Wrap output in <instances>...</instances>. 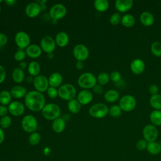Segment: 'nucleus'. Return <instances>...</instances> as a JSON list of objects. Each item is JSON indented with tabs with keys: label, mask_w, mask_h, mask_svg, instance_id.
I'll return each mask as SVG.
<instances>
[{
	"label": "nucleus",
	"mask_w": 161,
	"mask_h": 161,
	"mask_svg": "<svg viewBox=\"0 0 161 161\" xmlns=\"http://www.w3.org/2000/svg\"><path fill=\"white\" fill-rule=\"evenodd\" d=\"M65 121L62 118H58L54 119L52 124V128L53 130L57 133H60L64 131L65 128Z\"/></svg>",
	"instance_id": "nucleus-23"
},
{
	"label": "nucleus",
	"mask_w": 161,
	"mask_h": 161,
	"mask_svg": "<svg viewBox=\"0 0 161 161\" xmlns=\"http://www.w3.org/2000/svg\"><path fill=\"white\" fill-rule=\"evenodd\" d=\"M89 113L94 118H103L109 113V109L105 104L96 103L89 108Z\"/></svg>",
	"instance_id": "nucleus-5"
},
{
	"label": "nucleus",
	"mask_w": 161,
	"mask_h": 161,
	"mask_svg": "<svg viewBox=\"0 0 161 161\" xmlns=\"http://www.w3.org/2000/svg\"><path fill=\"white\" fill-rule=\"evenodd\" d=\"M53 52L52 53H47V57L48 58H50V59H52V58H53Z\"/></svg>",
	"instance_id": "nucleus-56"
},
{
	"label": "nucleus",
	"mask_w": 161,
	"mask_h": 161,
	"mask_svg": "<svg viewBox=\"0 0 161 161\" xmlns=\"http://www.w3.org/2000/svg\"><path fill=\"white\" fill-rule=\"evenodd\" d=\"M150 120L153 125H161V110H153L150 114Z\"/></svg>",
	"instance_id": "nucleus-29"
},
{
	"label": "nucleus",
	"mask_w": 161,
	"mask_h": 161,
	"mask_svg": "<svg viewBox=\"0 0 161 161\" xmlns=\"http://www.w3.org/2000/svg\"><path fill=\"white\" fill-rule=\"evenodd\" d=\"M14 41L19 49L26 48L30 43V37L29 35L25 31H18L15 36Z\"/></svg>",
	"instance_id": "nucleus-12"
},
{
	"label": "nucleus",
	"mask_w": 161,
	"mask_h": 161,
	"mask_svg": "<svg viewBox=\"0 0 161 161\" xmlns=\"http://www.w3.org/2000/svg\"><path fill=\"white\" fill-rule=\"evenodd\" d=\"M26 66H27V64H26V63L25 62H24V61L21 62L20 64H19V68L21 69L22 70L25 69L26 67Z\"/></svg>",
	"instance_id": "nucleus-53"
},
{
	"label": "nucleus",
	"mask_w": 161,
	"mask_h": 161,
	"mask_svg": "<svg viewBox=\"0 0 161 161\" xmlns=\"http://www.w3.org/2000/svg\"><path fill=\"white\" fill-rule=\"evenodd\" d=\"M40 65L36 61H31L28 65V71L29 74L32 77H36L39 75L40 72Z\"/></svg>",
	"instance_id": "nucleus-27"
},
{
	"label": "nucleus",
	"mask_w": 161,
	"mask_h": 161,
	"mask_svg": "<svg viewBox=\"0 0 161 161\" xmlns=\"http://www.w3.org/2000/svg\"><path fill=\"white\" fill-rule=\"evenodd\" d=\"M12 78L16 83H21L25 78V73L23 70L19 67L14 69L12 72Z\"/></svg>",
	"instance_id": "nucleus-28"
},
{
	"label": "nucleus",
	"mask_w": 161,
	"mask_h": 161,
	"mask_svg": "<svg viewBox=\"0 0 161 161\" xmlns=\"http://www.w3.org/2000/svg\"><path fill=\"white\" fill-rule=\"evenodd\" d=\"M41 139V136L38 132L31 133L28 137V142L31 145H36L39 143Z\"/></svg>",
	"instance_id": "nucleus-36"
},
{
	"label": "nucleus",
	"mask_w": 161,
	"mask_h": 161,
	"mask_svg": "<svg viewBox=\"0 0 161 161\" xmlns=\"http://www.w3.org/2000/svg\"><path fill=\"white\" fill-rule=\"evenodd\" d=\"M27 92L26 89L21 86H14L11 88L10 91L12 97L16 99H20L25 97Z\"/></svg>",
	"instance_id": "nucleus-22"
},
{
	"label": "nucleus",
	"mask_w": 161,
	"mask_h": 161,
	"mask_svg": "<svg viewBox=\"0 0 161 161\" xmlns=\"http://www.w3.org/2000/svg\"><path fill=\"white\" fill-rule=\"evenodd\" d=\"M121 111L122 109H121V108L119 107V105H113L109 109V114L114 118L118 117L121 115Z\"/></svg>",
	"instance_id": "nucleus-39"
},
{
	"label": "nucleus",
	"mask_w": 161,
	"mask_h": 161,
	"mask_svg": "<svg viewBox=\"0 0 161 161\" xmlns=\"http://www.w3.org/2000/svg\"><path fill=\"white\" fill-rule=\"evenodd\" d=\"M19 161H25V160H19Z\"/></svg>",
	"instance_id": "nucleus-59"
},
{
	"label": "nucleus",
	"mask_w": 161,
	"mask_h": 161,
	"mask_svg": "<svg viewBox=\"0 0 161 161\" xmlns=\"http://www.w3.org/2000/svg\"><path fill=\"white\" fill-rule=\"evenodd\" d=\"M55 41L49 35L44 36L40 40V47L43 51L49 53H52L55 48Z\"/></svg>",
	"instance_id": "nucleus-13"
},
{
	"label": "nucleus",
	"mask_w": 161,
	"mask_h": 161,
	"mask_svg": "<svg viewBox=\"0 0 161 161\" xmlns=\"http://www.w3.org/2000/svg\"><path fill=\"white\" fill-rule=\"evenodd\" d=\"M2 2H3V1H2V0H0V3H2Z\"/></svg>",
	"instance_id": "nucleus-58"
},
{
	"label": "nucleus",
	"mask_w": 161,
	"mask_h": 161,
	"mask_svg": "<svg viewBox=\"0 0 161 161\" xmlns=\"http://www.w3.org/2000/svg\"><path fill=\"white\" fill-rule=\"evenodd\" d=\"M55 41L58 47H65L69 42V37L65 32L60 31L56 35Z\"/></svg>",
	"instance_id": "nucleus-21"
},
{
	"label": "nucleus",
	"mask_w": 161,
	"mask_h": 161,
	"mask_svg": "<svg viewBox=\"0 0 161 161\" xmlns=\"http://www.w3.org/2000/svg\"><path fill=\"white\" fill-rule=\"evenodd\" d=\"M75 67L78 70H81L84 68V63L82 61H77L75 64Z\"/></svg>",
	"instance_id": "nucleus-50"
},
{
	"label": "nucleus",
	"mask_w": 161,
	"mask_h": 161,
	"mask_svg": "<svg viewBox=\"0 0 161 161\" xmlns=\"http://www.w3.org/2000/svg\"><path fill=\"white\" fill-rule=\"evenodd\" d=\"M148 142L145 139H140L136 143V148L140 151L147 150Z\"/></svg>",
	"instance_id": "nucleus-42"
},
{
	"label": "nucleus",
	"mask_w": 161,
	"mask_h": 161,
	"mask_svg": "<svg viewBox=\"0 0 161 161\" xmlns=\"http://www.w3.org/2000/svg\"><path fill=\"white\" fill-rule=\"evenodd\" d=\"M154 19H155L153 15L149 11L143 12L140 16V20L141 23L146 26H151L153 23Z\"/></svg>",
	"instance_id": "nucleus-24"
},
{
	"label": "nucleus",
	"mask_w": 161,
	"mask_h": 161,
	"mask_svg": "<svg viewBox=\"0 0 161 161\" xmlns=\"http://www.w3.org/2000/svg\"><path fill=\"white\" fill-rule=\"evenodd\" d=\"M111 80L114 82H119L121 80V75L118 71H113L109 75Z\"/></svg>",
	"instance_id": "nucleus-43"
},
{
	"label": "nucleus",
	"mask_w": 161,
	"mask_h": 161,
	"mask_svg": "<svg viewBox=\"0 0 161 161\" xmlns=\"http://www.w3.org/2000/svg\"><path fill=\"white\" fill-rule=\"evenodd\" d=\"M41 11L40 6L36 2H32L28 4L25 8V13L29 18L36 17Z\"/></svg>",
	"instance_id": "nucleus-15"
},
{
	"label": "nucleus",
	"mask_w": 161,
	"mask_h": 161,
	"mask_svg": "<svg viewBox=\"0 0 161 161\" xmlns=\"http://www.w3.org/2000/svg\"><path fill=\"white\" fill-rule=\"evenodd\" d=\"M26 55L32 58L39 57L42 52V50L40 46L36 44L30 45L25 50Z\"/></svg>",
	"instance_id": "nucleus-19"
},
{
	"label": "nucleus",
	"mask_w": 161,
	"mask_h": 161,
	"mask_svg": "<svg viewBox=\"0 0 161 161\" xmlns=\"http://www.w3.org/2000/svg\"><path fill=\"white\" fill-rule=\"evenodd\" d=\"M150 104L156 110H161V94L152 95L150 98Z\"/></svg>",
	"instance_id": "nucleus-31"
},
{
	"label": "nucleus",
	"mask_w": 161,
	"mask_h": 161,
	"mask_svg": "<svg viewBox=\"0 0 161 161\" xmlns=\"http://www.w3.org/2000/svg\"><path fill=\"white\" fill-rule=\"evenodd\" d=\"M95 9L99 12H104L109 8V2L107 0H96L94 2Z\"/></svg>",
	"instance_id": "nucleus-32"
},
{
	"label": "nucleus",
	"mask_w": 161,
	"mask_h": 161,
	"mask_svg": "<svg viewBox=\"0 0 161 161\" xmlns=\"http://www.w3.org/2000/svg\"><path fill=\"white\" fill-rule=\"evenodd\" d=\"M104 98L108 103H114L119 98V93L115 89H109L104 93Z\"/></svg>",
	"instance_id": "nucleus-25"
},
{
	"label": "nucleus",
	"mask_w": 161,
	"mask_h": 161,
	"mask_svg": "<svg viewBox=\"0 0 161 161\" xmlns=\"http://www.w3.org/2000/svg\"><path fill=\"white\" fill-rule=\"evenodd\" d=\"M77 83L80 87L84 89H89L94 87L97 84V79L93 74L84 72L79 77Z\"/></svg>",
	"instance_id": "nucleus-3"
},
{
	"label": "nucleus",
	"mask_w": 161,
	"mask_h": 161,
	"mask_svg": "<svg viewBox=\"0 0 161 161\" xmlns=\"http://www.w3.org/2000/svg\"><path fill=\"white\" fill-rule=\"evenodd\" d=\"M36 3H38L40 6H42V5H43L45 4V3H47V1L45 0H41V1H36Z\"/></svg>",
	"instance_id": "nucleus-54"
},
{
	"label": "nucleus",
	"mask_w": 161,
	"mask_h": 161,
	"mask_svg": "<svg viewBox=\"0 0 161 161\" xmlns=\"http://www.w3.org/2000/svg\"><path fill=\"white\" fill-rule=\"evenodd\" d=\"M6 72L5 69L1 65H0V84L4 82L6 79Z\"/></svg>",
	"instance_id": "nucleus-46"
},
{
	"label": "nucleus",
	"mask_w": 161,
	"mask_h": 161,
	"mask_svg": "<svg viewBox=\"0 0 161 161\" xmlns=\"http://www.w3.org/2000/svg\"><path fill=\"white\" fill-rule=\"evenodd\" d=\"M92 89H93L94 92L96 94H102L103 92V91H104L103 87L101 85L99 84H96Z\"/></svg>",
	"instance_id": "nucleus-47"
},
{
	"label": "nucleus",
	"mask_w": 161,
	"mask_h": 161,
	"mask_svg": "<svg viewBox=\"0 0 161 161\" xmlns=\"http://www.w3.org/2000/svg\"><path fill=\"white\" fill-rule=\"evenodd\" d=\"M60 108L59 106L55 103H48L45 105L42 113L43 116L48 120H54L59 118L60 115Z\"/></svg>",
	"instance_id": "nucleus-2"
},
{
	"label": "nucleus",
	"mask_w": 161,
	"mask_h": 161,
	"mask_svg": "<svg viewBox=\"0 0 161 161\" xmlns=\"http://www.w3.org/2000/svg\"><path fill=\"white\" fill-rule=\"evenodd\" d=\"M122 25L126 27H131L135 23V17L131 14H125L121 18Z\"/></svg>",
	"instance_id": "nucleus-33"
},
{
	"label": "nucleus",
	"mask_w": 161,
	"mask_h": 161,
	"mask_svg": "<svg viewBox=\"0 0 161 161\" xmlns=\"http://www.w3.org/2000/svg\"><path fill=\"white\" fill-rule=\"evenodd\" d=\"M48 83L50 87H57L62 85L63 81L62 75L58 72H53L48 77Z\"/></svg>",
	"instance_id": "nucleus-20"
},
{
	"label": "nucleus",
	"mask_w": 161,
	"mask_h": 161,
	"mask_svg": "<svg viewBox=\"0 0 161 161\" xmlns=\"http://www.w3.org/2000/svg\"><path fill=\"white\" fill-rule=\"evenodd\" d=\"M26 52L23 49H19L14 55V58L18 62H22L26 57Z\"/></svg>",
	"instance_id": "nucleus-41"
},
{
	"label": "nucleus",
	"mask_w": 161,
	"mask_h": 161,
	"mask_svg": "<svg viewBox=\"0 0 161 161\" xmlns=\"http://www.w3.org/2000/svg\"><path fill=\"white\" fill-rule=\"evenodd\" d=\"M121 18L122 16L119 13H114L110 16L109 22L113 25H117L121 22Z\"/></svg>",
	"instance_id": "nucleus-40"
},
{
	"label": "nucleus",
	"mask_w": 161,
	"mask_h": 161,
	"mask_svg": "<svg viewBox=\"0 0 161 161\" xmlns=\"http://www.w3.org/2000/svg\"><path fill=\"white\" fill-rule=\"evenodd\" d=\"M67 13V8L62 4H55L53 5L50 11L49 14L53 20H58L64 18Z\"/></svg>",
	"instance_id": "nucleus-9"
},
{
	"label": "nucleus",
	"mask_w": 161,
	"mask_h": 161,
	"mask_svg": "<svg viewBox=\"0 0 161 161\" xmlns=\"http://www.w3.org/2000/svg\"><path fill=\"white\" fill-rule=\"evenodd\" d=\"M8 111V108L4 105H0V116L3 117L7 115Z\"/></svg>",
	"instance_id": "nucleus-49"
},
{
	"label": "nucleus",
	"mask_w": 161,
	"mask_h": 161,
	"mask_svg": "<svg viewBox=\"0 0 161 161\" xmlns=\"http://www.w3.org/2000/svg\"><path fill=\"white\" fill-rule=\"evenodd\" d=\"M4 2L8 6H13L16 4V1H15V0H5Z\"/></svg>",
	"instance_id": "nucleus-52"
},
{
	"label": "nucleus",
	"mask_w": 161,
	"mask_h": 161,
	"mask_svg": "<svg viewBox=\"0 0 161 161\" xmlns=\"http://www.w3.org/2000/svg\"><path fill=\"white\" fill-rule=\"evenodd\" d=\"M67 108L70 113L73 114H77L80 111L81 104L77 99H73L68 102Z\"/></svg>",
	"instance_id": "nucleus-30"
},
{
	"label": "nucleus",
	"mask_w": 161,
	"mask_h": 161,
	"mask_svg": "<svg viewBox=\"0 0 161 161\" xmlns=\"http://www.w3.org/2000/svg\"><path fill=\"white\" fill-rule=\"evenodd\" d=\"M149 90V92L152 95H155V94H157L158 92V87L157 86V85L156 84H152L149 86L148 88Z\"/></svg>",
	"instance_id": "nucleus-45"
},
{
	"label": "nucleus",
	"mask_w": 161,
	"mask_h": 161,
	"mask_svg": "<svg viewBox=\"0 0 161 161\" xmlns=\"http://www.w3.org/2000/svg\"><path fill=\"white\" fill-rule=\"evenodd\" d=\"M96 79H97V82L99 84L103 86L109 82L110 79V76L106 72H101L97 75Z\"/></svg>",
	"instance_id": "nucleus-35"
},
{
	"label": "nucleus",
	"mask_w": 161,
	"mask_h": 161,
	"mask_svg": "<svg viewBox=\"0 0 161 161\" xmlns=\"http://www.w3.org/2000/svg\"><path fill=\"white\" fill-rule=\"evenodd\" d=\"M26 81L28 82H33V77L32 76H29L26 78Z\"/></svg>",
	"instance_id": "nucleus-55"
},
{
	"label": "nucleus",
	"mask_w": 161,
	"mask_h": 161,
	"mask_svg": "<svg viewBox=\"0 0 161 161\" xmlns=\"http://www.w3.org/2000/svg\"><path fill=\"white\" fill-rule=\"evenodd\" d=\"M25 106L31 111L36 112L42 111L45 105V98L42 92L31 91L25 97Z\"/></svg>",
	"instance_id": "nucleus-1"
},
{
	"label": "nucleus",
	"mask_w": 161,
	"mask_h": 161,
	"mask_svg": "<svg viewBox=\"0 0 161 161\" xmlns=\"http://www.w3.org/2000/svg\"><path fill=\"white\" fill-rule=\"evenodd\" d=\"M151 52L155 56L161 57V42H153L151 45Z\"/></svg>",
	"instance_id": "nucleus-37"
},
{
	"label": "nucleus",
	"mask_w": 161,
	"mask_h": 161,
	"mask_svg": "<svg viewBox=\"0 0 161 161\" xmlns=\"http://www.w3.org/2000/svg\"><path fill=\"white\" fill-rule=\"evenodd\" d=\"M12 96L9 92L4 90L0 92V103L1 105H9L11 103Z\"/></svg>",
	"instance_id": "nucleus-34"
},
{
	"label": "nucleus",
	"mask_w": 161,
	"mask_h": 161,
	"mask_svg": "<svg viewBox=\"0 0 161 161\" xmlns=\"http://www.w3.org/2000/svg\"><path fill=\"white\" fill-rule=\"evenodd\" d=\"M73 55L77 61L86 60L89 55V51L87 47L83 44L75 45L73 49Z\"/></svg>",
	"instance_id": "nucleus-11"
},
{
	"label": "nucleus",
	"mask_w": 161,
	"mask_h": 161,
	"mask_svg": "<svg viewBox=\"0 0 161 161\" xmlns=\"http://www.w3.org/2000/svg\"><path fill=\"white\" fill-rule=\"evenodd\" d=\"M133 5V0H117L115 2L116 9L121 13L129 11Z\"/></svg>",
	"instance_id": "nucleus-18"
},
{
	"label": "nucleus",
	"mask_w": 161,
	"mask_h": 161,
	"mask_svg": "<svg viewBox=\"0 0 161 161\" xmlns=\"http://www.w3.org/2000/svg\"><path fill=\"white\" fill-rule=\"evenodd\" d=\"M136 105V101L134 96L131 95L123 96L119 101V106L122 111L129 112L135 109Z\"/></svg>",
	"instance_id": "nucleus-7"
},
{
	"label": "nucleus",
	"mask_w": 161,
	"mask_h": 161,
	"mask_svg": "<svg viewBox=\"0 0 161 161\" xmlns=\"http://www.w3.org/2000/svg\"><path fill=\"white\" fill-rule=\"evenodd\" d=\"M130 69L135 74H140L145 69V62L140 58H135L131 62Z\"/></svg>",
	"instance_id": "nucleus-17"
},
{
	"label": "nucleus",
	"mask_w": 161,
	"mask_h": 161,
	"mask_svg": "<svg viewBox=\"0 0 161 161\" xmlns=\"http://www.w3.org/2000/svg\"><path fill=\"white\" fill-rule=\"evenodd\" d=\"M11 123H12V119L9 116L6 115L4 116L1 117L0 119V126L1 128L6 129L11 126Z\"/></svg>",
	"instance_id": "nucleus-38"
},
{
	"label": "nucleus",
	"mask_w": 161,
	"mask_h": 161,
	"mask_svg": "<svg viewBox=\"0 0 161 161\" xmlns=\"http://www.w3.org/2000/svg\"><path fill=\"white\" fill-rule=\"evenodd\" d=\"M1 5H0V12H1Z\"/></svg>",
	"instance_id": "nucleus-57"
},
{
	"label": "nucleus",
	"mask_w": 161,
	"mask_h": 161,
	"mask_svg": "<svg viewBox=\"0 0 161 161\" xmlns=\"http://www.w3.org/2000/svg\"><path fill=\"white\" fill-rule=\"evenodd\" d=\"M9 113L14 116H19L25 112V105L20 101H12L8 105Z\"/></svg>",
	"instance_id": "nucleus-14"
},
{
	"label": "nucleus",
	"mask_w": 161,
	"mask_h": 161,
	"mask_svg": "<svg viewBox=\"0 0 161 161\" xmlns=\"http://www.w3.org/2000/svg\"><path fill=\"white\" fill-rule=\"evenodd\" d=\"M8 42V37L7 36L3 33H0V47L4 46Z\"/></svg>",
	"instance_id": "nucleus-48"
},
{
	"label": "nucleus",
	"mask_w": 161,
	"mask_h": 161,
	"mask_svg": "<svg viewBox=\"0 0 161 161\" xmlns=\"http://www.w3.org/2000/svg\"><path fill=\"white\" fill-rule=\"evenodd\" d=\"M5 138V135H4V132L3 130V128H0V144H1Z\"/></svg>",
	"instance_id": "nucleus-51"
},
{
	"label": "nucleus",
	"mask_w": 161,
	"mask_h": 161,
	"mask_svg": "<svg viewBox=\"0 0 161 161\" xmlns=\"http://www.w3.org/2000/svg\"><path fill=\"white\" fill-rule=\"evenodd\" d=\"M147 150L152 155H158L161 152V144L155 141L148 142Z\"/></svg>",
	"instance_id": "nucleus-26"
},
{
	"label": "nucleus",
	"mask_w": 161,
	"mask_h": 161,
	"mask_svg": "<svg viewBox=\"0 0 161 161\" xmlns=\"http://www.w3.org/2000/svg\"><path fill=\"white\" fill-rule=\"evenodd\" d=\"M76 95V89L71 84H64L58 89V96L62 99L70 101Z\"/></svg>",
	"instance_id": "nucleus-4"
},
{
	"label": "nucleus",
	"mask_w": 161,
	"mask_h": 161,
	"mask_svg": "<svg viewBox=\"0 0 161 161\" xmlns=\"http://www.w3.org/2000/svg\"><path fill=\"white\" fill-rule=\"evenodd\" d=\"M21 127L27 133H33L38 128L37 120L31 114L26 115L21 120Z\"/></svg>",
	"instance_id": "nucleus-6"
},
{
	"label": "nucleus",
	"mask_w": 161,
	"mask_h": 161,
	"mask_svg": "<svg viewBox=\"0 0 161 161\" xmlns=\"http://www.w3.org/2000/svg\"><path fill=\"white\" fill-rule=\"evenodd\" d=\"M93 99V94L88 89H84L80 91L77 95V100L81 105L89 104Z\"/></svg>",
	"instance_id": "nucleus-16"
},
{
	"label": "nucleus",
	"mask_w": 161,
	"mask_h": 161,
	"mask_svg": "<svg viewBox=\"0 0 161 161\" xmlns=\"http://www.w3.org/2000/svg\"><path fill=\"white\" fill-rule=\"evenodd\" d=\"M158 135V131L155 126L152 124L145 125L143 129V136L147 142H155Z\"/></svg>",
	"instance_id": "nucleus-8"
},
{
	"label": "nucleus",
	"mask_w": 161,
	"mask_h": 161,
	"mask_svg": "<svg viewBox=\"0 0 161 161\" xmlns=\"http://www.w3.org/2000/svg\"><path fill=\"white\" fill-rule=\"evenodd\" d=\"M47 93L48 96L52 99L56 98L58 96V90L55 87L49 86L47 91Z\"/></svg>",
	"instance_id": "nucleus-44"
},
{
	"label": "nucleus",
	"mask_w": 161,
	"mask_h": 161,
	"mask_svg": "<svg viewBox=\"0 0 161 161\" xmlns=\"http://www.w3.org/2000/svg\"><path fill=\"white\" fill-rule=\"evenodd\" d=\"M33 84L35 89L40 92L47 91L50 86L48 79L43 75H38L35 77L33 78Z\"/></svg>",
	"instance_id": "nucleus-10"
}]
</instances>
